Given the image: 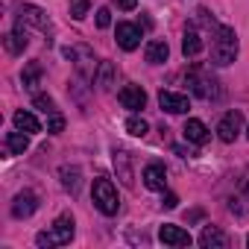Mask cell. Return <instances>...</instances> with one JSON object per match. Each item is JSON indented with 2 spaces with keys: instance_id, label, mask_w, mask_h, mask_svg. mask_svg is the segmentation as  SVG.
Returning <instances> with one entry per match:
<instances>
[{
  "instance_id": "6da1fadb",
  "label": "cell",
  "mask_w": 249,
  "mask_h": 249,
  "mask_svg": "<svg viewBox=\"0 0 249 249\" xmlns=\"http://www.w3.org/2000/svg\"><path fill=\"white\" fill-rule=\"evenodd\" d=\"M237 59V33L231 27H214V41H211V62L217 68H226Z\"/></svg>"
},
{
  "instance_id": "7a4b0ae2",
  "label": "cell",
  "mask_w": 249,
  "mask_h": 249,
  "mask_svg": "<svg viewBox=\"0 0 249 249\" xmlns=\"http://www.w3.org/2000/svg\"><path fill=\"white\" fill-rule=\"evenodd\" d=\"M91 199H94V205H97V211H103L106 217H111V214H117V208H120V199H117V191H114V185L108 182V179H94V185H91Z\"/></svg>"
},
{
  "instance_id": "3957f363",
  "label": "cell",
  "mask_w": 249,
  "mask_h": 249,
  "mask_svg": "<svg viewBox=\"0 0 249 249\" xmlns=\"http://www.w3.org/2000/svg\"><path fill=\"white\" fill-rule=\"evenodd\" d=\"M188 85H191V91H194L196 97H202V100H217V97H220L217 79H214V76H205L199 68H194V71L188 73Z\"/></svg>"
},
{
  "instance_id": "277c9868",
  "label": "cell",
  "mask_w": 249,
  "mask_h": 249,
  "mask_svg": "<svg viewBox=\"0 0 249 249\" xmlns=\"http://www.w3.org/2000/svg\"><path fill=\"white\" fill-rule=\"evenodd\" d=\"M240 129H243V114H240L237 108H231V111H226L223 120L217 123V138L226 141V144H231V141L240 135Z\"/></svg>"
},
{
  "instance_id": "5b68a950",
  "label": "cell",
  "mask_w": 249,
  "mask_h": 249,
  "mask_svg": "<svg viewBox=\"0 0 249 249\" xmlns=\"http://www.w3.org/2000/svg\"><path fill=\"white\" fill-rule=\"evenodd\" d=\"M229 211L231 214H249V167L243 170V176L234 185V194L229 199Z\"/></svg>"
},
{
  "instance_id": "8992f818",
  "label": "cell",
  "mask_w": 249,
  "mask_h": 249,
  "mask_svg": "<svg viewBox=\"0 0 249 249\" xmlns=\"http://www.w3.org/2000/svg\"><path fill=\"white\" fill-rule=\"evenodd\" d=\"M117 100H120V106H123V108H129V111H141V108L147 106V91H144L141 85H123V88H120V94H117Z\"/></svg>"
},
{
  "instance_id": "52a82bcc",
  "label": "cell",
  "mask_w": 249,
  "mask_h": 249,
  "mask_svg": "<svg viewBox=\"0 0 249 249\" xmlns=\"http://www.w3.org/2000/svg\"><path fill=\"white\" fill-rule=\"evenodd\" d=\"M21 18H24V24H33V27L41 30V33H53V24H50L47 12L38 9V6H33V3H24V6H21Z\"/></svg>"
},
{
  "instance_id": "ba28073f",
  "label": "cell",
  "mask_w": 249,
  "mask_h": 249,
  "mask_svg": "<svg viewBox=\"0 0 249 249\" xmlns=\"http://www.w3.org/2000/svg\"><path fill=\"white\" fill-rule=\"evenodd\" d=\"M159 106L164 111H170V114H185L191 108V100L185 94H176V91H161L159 94Z\"/></svg>"
},
{
  "instance_id": "9c48e42d",
  "label": "cell",
  "mask_w": 249,
  "mask_h": 249,
  "mask_svg": "<svg viewBox=\"0 0 249 249\" xmlns=\"http://www.w3.org/2000/svg\"><path fill=\"white\" fill-rule=\"evenodd\" d=\"M36 208H38V196H36L33 191H21V194L15 196V202H12V214H15L18 220L33 217V214H36Z\"/></svg>"
},
{
  "instance_id": "30bf717a",
  "label": "cell",
  "mask_w": 249,
  "mask_h": 249,
  "mask_svg": "<svg viewBox=\"0 0 249 249\" xmlns=\"http://www.w3.org/2000/svg\"><path fill=\"white\" fill-rule=\"evenodd\" d=\"M185 138L191 141V144H196V147H202V144H208L211 141V132H208V126L202 120H196V117H188V123H185Z\"/></svg>"
},
{
  "instance_id": "8fae6325",
  "label": "cell",
  "mask_w": 249,
  "mask_h": 249,
  "mask_svg": "<svg viewBox=\"0 0 249 249\" xmlns=\"http://www.w3.org/2000/svg\"><path fill=\"white\" fill-rule=\"evenodd\" d=\"M114 36H117V44L123 50H135L141 44V27H135V24H117Z\"/></svg>"
},
{
  "instance_id": "7c38bea8",
  "label": "cell",
  "mask_w": 249,
  "mask_h": 249,
  "mask_svg": "<svg viewBox=\"0 0 249 249\" xmlns=\"http://www.w3.org/2000/svg\"><path fill=\"white\" fill-rule=\"evenodd\" d=\"M144 185H147L150 191H164V185H167V170H164V164H159V161L147 164V167H144Z\"/></svg>"
},
{
  "instance_id": "4fadbf2b",
  "label": "cell",
  "mask_w": 249,
  "mask_h": 249,
  "mask_svg": "<svg viewBox=\"0 0 249 249\" xmlns=\"http://www.w3.org/2000/svg\"><path fill=\"white\" fill-rule=\"evenodd\" d=\"M27 44H30V38H27V30H24V18H18V27L6 36V50L12 56H21L27 50Z\"/></svg>"
},
{
  "instance_id": "5bb4252c",
  "label": "cell",
  "mask_w": 249,
  "mask_h": 249,
  "mask_svg": "<svg viewBox=\"0 0 249 249\" xmlns=\"http://www.w3.org/2000/svg\"><path fill=\"white\" fill-rule=\"evenodd\" d=\"M159 240L167 246H191V234L179 226H161L159 229Z\"/></svg>"
},
{
  "instance_id": "9a60e30c",
  "label": "cell",
  "mask_w": 249,
  "mask_h": 249,
  "mask_svg": "<svg viewBox=\"0 0 249 249\" xmlns=\"http://www.w3.org/2000/svg\"><path fill=\"white\" fill-rule=\"evenodd\" d=\"M114 170H117V179L126 185V188H132V161H129V153L126 150H114Z\"/></svg>"
},
{
  "instance_id": "2e32d148",
  "label": "cell",
  "mask_w": 249,
  "mask_h": 249,
  "mask_svg": "<svg viewBox=\"0 0 249 249\" xmlns=\"http://www.w3.org/2000/svg\"><path fill=\"white\" fill-rule=\"evenodd\" d=\"M182 53H185V59H194V56L202 53V38H199V33H196L194 24L185 27V36H182Z\"/></svg>"
},
{
  "instance_id": "e0dca14e",
  "label": "cell",
  "mask_w": 249,
  "mask_h": 249,
  "mask_svg": "<svg viewBox=\"0 0 249 249\" xmlns=\"http://www.w3.org/2000/svg\"><path fill=\"white\" fill-rule=\"evenodd\" d=\"M199 246H202V249H226V246H229V237H226L217 226H205L202 234H199Z\"/></svg>"
},
{
  "instance_id": "ac0fdd59",
  "label": "cell",
  "mask_w": 249,
  "mask_h": 249,
  "mask_svg": "<svg viewBox=\"0 0 249 249\" xmlns=\"http://www.w3.org/2000/svg\"><path fill=\"white\" fill-rule=\"evenodd\" d=\"M12 123H15V129H21V132H27V135H33V132H41V123H38V117L33 114V111H15L12 114Z\"/></svg>"
},
{
  "instance_id": "d6986e66",
  "label": "cell",
  "mask_w": 249,
  "mask_h": 249,
  "mask_svg": "<svg viewBox=\"0 0 249 249\" xmlns=\"http://www.w3.org/2000/svg\"><path fill=\"white\" fill-rule=\"evenodd\" d=\"M53 234H56L59 246H62V243H71V237H73V217H71V214L56 217V223H53Z\"/></svg>"
},
{
  "instance_id": "ffe728a7",
  "label": "cell",
  "mask_w": 249,
  "mask_h": 249,
  "mask_svg": "<svg viewBox=\"0 0 249 249\" xmlns=\"http://www.w3.org/2000/svg\"><path fill=\"white\" fill-rule=\"evenodd\" d=\"M144 56H147L150 65H164L167 56H170V47H167V41H150L147 50H144Z\"/></svg>"
},
{
  "instance_id": "44dd1931",
  "label": "cell",
  "mask_w": 249,
  "mask_h": 249,
  "mask_svg": "<svg viewBox=\"0 0 249 249\" xmlns=\"http://www.w3.org/2000/svg\"><path fill=\"white\" fill-rule=\"evenodd\" d=\"M59 176H62V185H65V191H71V194H79V185H82V173H79V167H71V164H62L59 167Z\"/></svg>"
},
{
  "instance_id": "7402d4cb",
  "label": "cell",
  "mask_w": 249,
  "mask_h": 249,
  "mask_svg": "<svg viewBox=\"0 0 249 249\" xmlns=\"http://www.w3.org/2000/svg\"><path fill=\"white\" fill-rule=\"evenodd\" d=\"M6 150H9V156H24L27 150H30V138H27V132H9L6 135Z\"/></svg>"
},
{
  "instance_id": "603a6c76",
  "label": "cell",
  "mask_w": 249,
  "mask_h": 249,
  "mask_svg": "<svg viewBox=\"0 0 249 249\" xmlns=\"http://www.w3.org/2000/svg\"><path fill=\"white\" fill-rule=\"evenodd\" d=\"M38 79H41V65L38 62H30L27 68H24V73H21V82H24V88H36L38 85Z\"/></svg>"
},
{
  "instance_id": "cb8c5ba5",
  "label": "cell",
  "mask_w": 249,
  "mask_h": 249,
  "mask_svg": "<svg viewBox=\"0 0 249 249\" xmlns=\"http://www.w3.org/2000/svg\"><path fill=\"white\" fill-rule=\"evenodd\" d=\"M126 132L135 135V138H144V135L150 132V123H147L144 117H129V120H126Z\"/></svg>"
},
{
  "instance_id": "d4e9b609",
  "label": "cell",
  "mask_w": 249,
  "mask_h": 249,
  "mask_svg": "<svg viewBox=\"0 0 249 249\" xmlns=\"http://www.w3.org/2000/svg\"><path fill=\"white\" fill-rule=\"evenodd\" d=\"M33 106L41 108L44 114H53V111H56V103H53V97H47V94H36V97H33Z\"/></svg>"
},
{
  "instance_id": "484cf974",
  "label": "cell",
  "mask_w": 249,
  "mask_h": 249,
  "mask_svg": "<svg viewBox=\"0 0 249 249\" xmlns=\"http://www.w3.org/2000/svg\"><path fill=\"white\" fill-rule=\"evenodd\" d=\"M94 82H97L103 91H108V88H111V65H108V62H103V68H100V76H94Z\"/></svg>"
},
{
  "instance_id": "4316f807",
  "label": "cell",
  "mask_w": 249,
  "mask_h": 249,
  "mask_svg": "<svg viewBox=\"0 0 249 249\" xmlns=\"http://www.w3.org/2000/svg\"><path fill=\"white\" fill-rule=\"evenodd\" d=\"M65 129V117L59 114V111H53L50 117H47V132H53V135H59Z\"/></svg>"
},
{
  "instance_id": "83f0119b",
  "label": "cell",
  "mask_w": 249,
  "mask_h": 249,
  "mask_svg": "<svg viewBox=\"0 0 249 249\" xmlns=\"http://www.w3.org/2000/svg\"><path fill=\"white\" fill-rule=\"evenodd\" d=\"M36 243H38L41 249H53V246H59V240H56L53 231H38V234H36Z\"/></svg>"
},
{
  "instance_id": "f1b7e54d",
  "label": "cell",
  "mask_w": 249,
  "mask_h": 249,
  "mask_svg": "<svg viewBox=\"0 0 249 249\" xmlns=\"http://www.w3.org/2000/svg\"><path fill=\"white\" fill-rule=\"evenodd\" d=\"M88 15V0H71V18L82 21Z\"/></svg>"
},
{
  "instance_id": "f546056e",
  "label": "cell",
  "mask_w": 249,
  "mask_h": 249,
  "mask_svg": "<svg viewBox=\"0 0 249 249\" xmlns=\"http://www.w3.org/2000/svg\"><path fill=\"white\" fill-rule=\"evenodd\" d=\"M97 27H100V30L111 27V12H108V9H97Z\"/></svg>"
},
{
  "instance_id": "4dcf8cb0",
  "label": "cell",
  "mask_w": 249,
  "mask_h": 249,
  "mask_svg": "<svg viewBox=\"0 0 249 249\" xmlns=\"http://www.w3.org/2000/svg\"><path fill=\"white\" fill-rule=\"evenodd\" d=\"M114 6L123 9V12H132V9L138 6V0H114Z\"/></svg>"
},
{
  "instance_id": "1f68e13d",
  "label": "cell",
  "mask_w": 249,
  "mask_h": 249,
  "mask_svg": "<svg viewBox=\"0 0 249 249\" xmlns=\"http://www.w3.org/2000/svg\"><path fill=\"white\" fill-rule=\"evenodd\" d=\"M161 205H164V208H176V205H179V196H176V194H164Z\"/></svg>"
},
{
  "instance_id": "d6a6232c",
  "label": "cell",
  "mask_w": 249,
  "mask_h": 249,
  "mask_svg": "<svg viewBox=\"0 0 249 249\" xmlns=\"http://www.w3.org/2000/svg\"><path fill=\"white\" fill-rule=\"evenodd\" d=\"M246 246H249V234H246Z\"/></svg>"
},
{
  "instance_id": "836d02e7",
  "label": "cell",
  "mask_w": 249,
  "mask_h": 249,
  "mask_svg": "<svg viewBox=\"0 0 249 249\" xmlns=\"http://www.w3.org/2000/svg\"><path fill=\"white\" fill-rule=\"evenodd\" d=\"M246 135H249V126H246Z\"/></svg>"
}]
</instances>
